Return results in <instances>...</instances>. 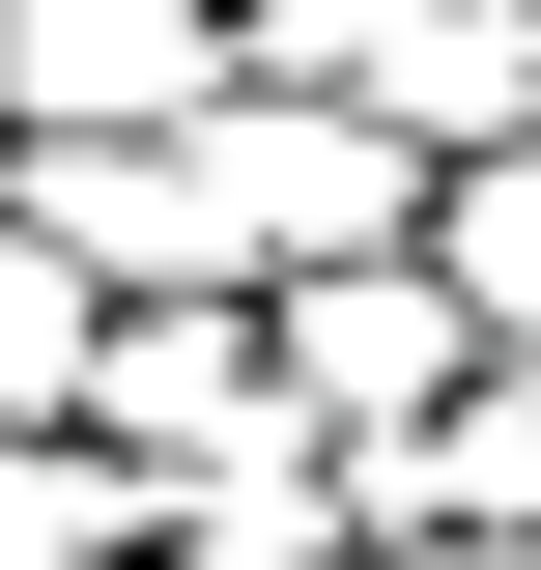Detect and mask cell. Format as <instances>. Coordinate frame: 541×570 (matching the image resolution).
Masks as SVG:
<instances>
[{
    "label": "cell",
    "mask_w": 541,
    "mask_h": 570,
    "mask_svg": "<svg viewBox=\"0 0 541 570\" xmlns=\"http://www.w3.org/2000/svg\"><path fill=\"white\" fill-rule=\"evenodd\" d=\"M200 200H228V285L400 257V228H427V142L371 115V86H257V58H228V86H200Z\"/></svg>",
    "instance_id": "1"
},
{
    "label": "cell",
    "mask_w": 541,
    "mask_h": 570,
    "mask_svg": "<svg viewBox=\"0 0 541 570\" xmlns=\"http://www.w3.org/2000/svg\"><path fill=\"white\" fill-rule=\"evenodd\" d=\"M257 371H285L314 428H427V400L484 371V314H456V257L400 228V257H285V285H257Z\"/></svg>",
    "instance_id": "2"
},
{
    "label": "cell",
    "mask_w": 541,
    "mask_h": 570,
    "mask_svg": "<svg viewBox=\"0 0 541 570\" xmlns=\"http://www.w3.org/2000/svg\"><path fill=\"white\" fill-rule=\"evenodd\" d=\"M342 542H541V343H484L427 428H342Z\"/></svg>",
    "instance_id": "3"
},
{
    "label": "cell",
    "mask_w": 541,
    "mask_h": 570,
    "mask_svg": "<svg viewBox=\"0 0 541 570\" xmlns=\"http://www.w3.org/2000/svg\"><path fill=\"white\" fill-rule=\"evenodd\" d=\"M86 428H115L142 485H200L228 428H285V371H257V285H115V343H86Z\"/></svg>",
    "instance_id": "4"
},
{
    "label": "cell",
    "mask_w": 541,
    "mask_h": 570,
    "mask_svg": "<svg viewBox=\"0 0 541 570\" xmlns=\"http://www.w3.org/2000/svg\"><path fill=\"white\" fill-rule=\"evenodd\" d=\"M200 86H228V0H0V142L200 115Z\"/></svg>",
    "instance_id": "5"
},
{
    "label": "cell",
    "mask_w": 541,
    "mask_h": 570,
    "mask_svg": "<svg viewBox=\"0 0 541 570\" xmlns=\"http://www.w3.org/2000/svg\"><path fill=\"white\" fill-rule=\"evenodd\" d=\"M342 86H371L427 171H456V142H541V0H400V29H371Z\"/></svg>",
    "instance_id": "6"
},
{
    "label": "cell",
    "mask_w": 541,
    "mask_h": 570,
    "mask_svg": "<svg viewBox=\"0 0 541 570\" xmlns=\"http://www.w3.org/2000/svg\"><path fill=\"white\" fill-rule=\"evenodd\" d=\"M142 513L171 485H142L115 428H0V570H142Z\"/></svg>",
    "instance_id": "7"
},
{
    "label": "cell",
    "mask_w": 541,
    "mask_h": 570,
    "mask_svg": "<svg viewBox=\"0 0 541 570\" xmlns=\"http://www.w3.org/2000/svg\"><path fill=\"white\" fill-rule=\"evenodd\" d=\"M86 343H115V285L0 200V428H86Z\"/></svg>",
    "instance_id": "8"
},
{
    "label": "cell",
    "mask_w": 541,
    "mask_h": 570,
    "mask_svg": "<svg viewBox=\"0 0 541 570\" xmlns=\"http://www.w3.org/2000/svg\"><path fill=\"white\" fill-rule=\"evenodd\" d=\"M427 257H456L484 343H541V142H456V171H427Z\"/></svg>",
    "instance_id": "9"
},
{
    "label": "cell",
    "mask_w": 541,
    "mask_h": 570,
    "mask_svg": "<svg viewBox=\"0 0 541 570\" xmlns=\"http://www.w3.org/2000/svg\"><path fill=\"white\" fill-rule=\"evenodd\" d=\"M371 29H400V0H228V58H257V86H342Z\"/></svg>",
    "instance_id": "10"
},
{
    "label": "cell",
    "mask_w": 541,
    "mask_h": 570,
    "mask_svg": "<svg viewBox=\"0 0 541 570\" xmlns=\"http://www.w3.org/2000/svg\"><path fill=\"white\" fill-rule=\"evenodd\" d=\"M371 570H541V542H371Z\"/></svg>",
    "instance_id": "11"
}]
</instances>
